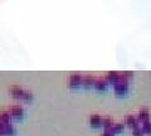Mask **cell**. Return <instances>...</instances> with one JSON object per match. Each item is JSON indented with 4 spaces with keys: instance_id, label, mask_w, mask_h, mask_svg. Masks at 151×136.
Returning <instances> with one entry per match:
<instances>
[{
    "instance_id": "1",
    "label": "cell",
    "mask_w": 151,
    "mask_h": 136,
    "mask_svg": "<svg viewBox=\"0 0 151 136\" xmlns=\"http://www.w3.org/2000/svg\"><path fill=\"white\" fill-rule=\"evenodd\" d=\"M127 90H129V84H127V81H121L117 82L115 84V92L117 93V95H125V93L127 92Z\"/></svg>"
},
{
    "instance_id": "2",
    "label": "cell",
    "mask_w": 151,
    "mask_h": 136,
    "mask_svg": "<svg viewBox=\"0 0 151 136\" xmlns=\"http://www.w3.org/2000/svg\"><path fill=\"white\" fill-rule=\"evenodd\" d=\"M125 121H126V124L129 125L130 127H132V129L139 127V121H137V119H136V117H134V116H131V115L126 116Z\"/></svg>"
},
{
    "instance_id": "3",
    "label": "cell",
    "mask_w": 151,
    "mask_h": 136,
    "mask_svg": "<svg viewBox=\"0 0 151 136\" xmlns=\"http://www.w3.org/2000/svg\"><path fill=\"white\" fill-rule=\"evenodd\" d=\"M107 79L110 82H112V83H117V82H120L121 81V76L119 73H116V72H111V73H108V76H107Z\"/></svg>"
},
{
    "instance_id": "4",
    "label": "cell",
    "mask_w": 151,
    "mask_h": 136,
    "mask_svg": "<svg viewBox=\"0 0 151 136\" xmlns=\"http://www.w3.org/2000/svg\"><path fill=\"white\" fill-rule=\"evenodd\" d=\"M10 114H12L14 117L19 119V117H22V115H23V110H22L19 106H13L12 109H10Z\"/></svg>"
},
{
    "instance_id": "5",
    "label": "cell",
    "mask_w": 151,
    "mask_h": 136,
    "mask_svg": "<svg viewBox=\"0 0 151 136\" xmlns=\"http://www.w3.org/2000/svg\"><path fill=\"white\" fill-rule=\"evenodd\" d=\"M91 125L94 126V127H100V126L102 125V119L100 116H97V115H94L91 117Z\"/></svg>"
},
{
    "instance_id": "6",
    "label": "cell",
    "mask_w": 151,
    "mask_h": 136,
    "mask_svg": "<svg viewBox=\"0 0 151 136\" xmlns=\"http://www.w3.org/2000/svg\"><path fill=\"white\" fill-rule=\"evenodd\" d=\"M139 120H141L144 122V121H147L149 120V110L147 109H142L140 111L139 114Z\"/></svg>"
},
{
    "instance_id": "7",
    "label": "cell",
    "mask_w": 151,
    "mask_h": 136,
    "mask_svg": "<svg viewBox=\"0 0 151 136\" xmlns=\"http://www.w3.org/2000/svg\"><path fill=\"white\" fill-rule=\"evenodd\" d=\"M124 129H125V126H124V124H113V126H112V131H113V134H119V132H122L124 131Z\"/></svg>"
},
{
    "instance_id": "8",
    "label": "cell",
    "mask_w": 151,
    "mask_h": 136,
    "mask_svg": "<svg viewBox=\"0 0 151 136\" xmlns=\"http://www.w3.org/2000/svg\"><path fill=\"white\" fill-rule=\"evenodd\" d=\"M12 93H13V96L15 98H20V97H23V95H24V92H23L19 87H13Z\"/></svg>"
},
{
    "instance_id": "9",
    "label": "cell",
    "mask_w": 151,
    "mask_h": 136,
    "mask_svg": "<svg viewBox=\"0 0 151 136\" xmlns=\"http://www.w3.org/2000/svg\"><path fill=\"white\" fill-rule=\"evenodd\" d=\"M102 125L105 126V129H106V130L112 129V126H113L112 120L110 119V117H106V119H103V120H102Z\"/></svg>"
},
{
    "instance_id": "10",
    "label": "cell",
    "mask_w": 151,
    "mask_h": 136,
    "mask_svg": "<svg viewBox=\"0 0 151 136\" xmlns=\"http://www.w3.org/2000/svg\"><path fill=\"white\" fill-rule=\"evenodd\" d=\"M142 131L146 134H151V121H144L142 122Z\"/></svg>"
},
{
    "instance_id": "11",
    "label": "cell",
    "mask_w": 151,
    "mask_h": 136,
    "mask_svg": "<svg viewBox=\"0 0 151 136\" xmlns=\"http://www.w3.org/2000/svg\"><path fill=\"white\" fill-rule=\"evenodd\" d=\"M0 121H1L3 124H8L9 121H10V114H8V112H1V114H0Z\"/></svg>"
},
{
    "instance_id": "12",
    "label": "cell",
    "mask_w": 151,
    "mask_h": 136,
    "mask_svg": "<svg viewBox=\"0 0 151 136\" xmlns=\"http://www.w3.org/2000/svg\"><path fill=\"white\" fill-rule=\"evenodd\" d=\"M79 83H81V77L79 76H73L70 78V84H72V86H78Z\"/></svg>"
},
{
    "instance_id": "13",
    "label": "cell",
    "mask_w": 151,
    "mask_h": 136,
    "mask_svg": "<svg viewBox=\"0 0 151 136\" xmlns=\"http://www.w3.org/2000/svg\"><path fill=\"white\" fill-rule=\"evenodd\" d=\"M96 88L97 90H105L106 88V82L105 81H98L96 83Z\"/></svg>"
},
{
    "instance_id": "14",
    "label": "cell",
    "mask_w": 151,
    "mask_h": 136,
    "mask_svg": "<svg viewBox=\"0 0 151 136\" xmlns=\"http://www.w3.org/2000/svg\"><path fill=\"white\" fill-rule=\"evenodd\" d=\"M142 134H144L142 129H140V127H135L134 129V136H142Z\"/></svg>"
},
{
    "instance_id": "15",
    "label": "cell",
    "mask_w": 151,
    "mask_h": 136,
    "mask_svg": "<svg viewBox=\"0 0 151 136\" xmlns=\"http://www.w3.org/2000/svg\"><path fill=\"white\" fill-rule=\"evenodd\" d=\"M113 135H115V134H113V131L110 129V130H106L105 132H103V135H102V136H113Z\"/></svg>"
}]
</instances>
